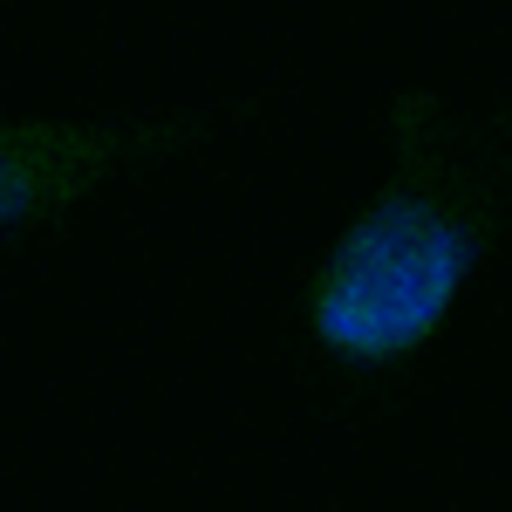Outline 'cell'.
Segmentation results:
<instances>
[{
    "label": "cell",
    "instance_id": "obj_1",
    "mask_svg": "<svg viewBox=\"0 0 512 512\" xmlns=\"http://www.w3.org/2000/svg\"><path fill=\"white\" fill-rule=\"evenodd\" d=\"M396 164L308 280V335L335 369L376 376L437 342L458 294L499 246L506 205L485 137L431 89L396 96Z\"/></svg>",
    "mask_w": 512,
    "mask_h": 512
},
{
    "label": "cell",
    "instance_id": "obj_2",
    "mask_svg": "<svg viewBox=\"0 0 512 512\" xmlns=\"http://www.w3.org/2000/svg\"><path fill=\"white\" fill-rule=\"evenodd\" d=\"M198 117H0V246L198 144Z\"/></svg>",
    "mask_w": 512,
    "mask_h": 512
}]
</instances>
